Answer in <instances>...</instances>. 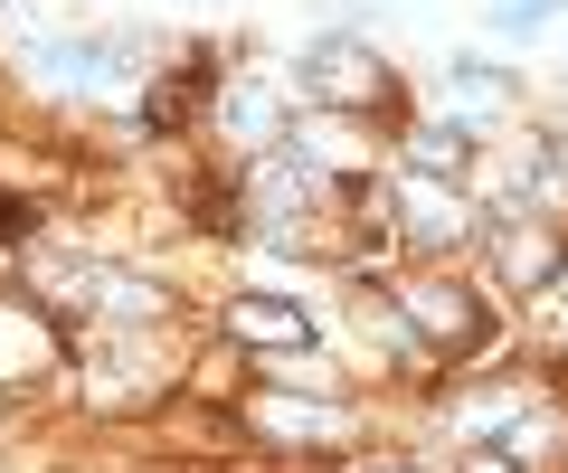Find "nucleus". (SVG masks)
Masks as SVG:
<instances>
[{
	"instance_id": "f257e3e1",
	"label": "nucleus",
	"mask_w": 568,
	"mask_h": 473,
	"mask_svg": "<svg viewBox=\"0 0 568 473\" xmlns=\"http://www.w3.org/2000/svg\"><path fill=\"white\" fill-rule=\"evenodd\" d=\"M237 331H246V341H265V350H294V341H304V322H294L284 304H237Z\"/></svg>"
}]
</instances>
